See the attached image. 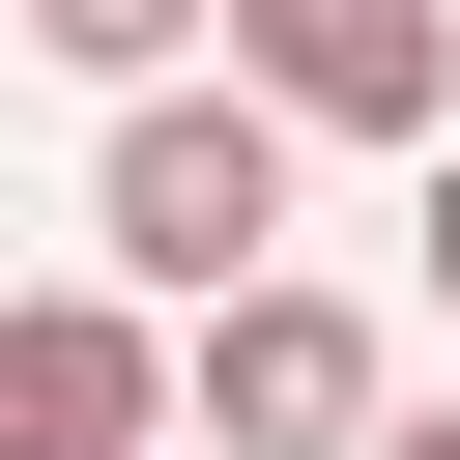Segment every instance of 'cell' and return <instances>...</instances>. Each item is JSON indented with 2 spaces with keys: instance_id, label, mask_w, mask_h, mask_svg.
<instances>
[{
  "instance_id": "obj_1",
  "label": "cell",
  "mask_w": 460,
  "mask_h": 460,
  "mask_svg": "<svg viewBox=\"0 0 460 460\" xmlns=\"http://www.w3.org/2000/svg\"><path fill=\"white\" fill-rule=\"evenodd\" d=\"M86 230H115V288H172V316L259 288V259H288V115H259V86H144L115 172H86Z\"/></svg>"
},
{
  "instance_id": "obj_2",
  "label": "cell",
  "mask_w": 460,
  "mask_h": 460,
  "mask_svg": "<svg viewBox=\"0 0 460 460\" xmlns=\"http://www.w3.org/2000/svg\"><path fill=\"white\" fill-rule=\"evenodd\" d=\"M230 86L288 144H431L460 115V0H230Z\"/></svg>"
},
{
  "instance_id": "obj_3",
  "label": "cell",
  "mask_w": 460,
  "mask_h": 460,
  "mask_svg": "<svg viewBox=\"0 0 460 460\" xmlns=\"http://www.w3.org/2000/svg\"><path fill=\"white\" fill-rule=\"evenodd\" d=\"M201 431H230V460H345V431H374V316L288 288V259L201 288Z\"/></svg>"
},
{
  "instance_id": "obj_4",
  "label": "cell",
  "mask_w": 460,
  "mask_h": 460,
  "mask_svg": "<svg viewBox=\"0 0 460 460\" xmlns=\"http://www.w3.org/2000/svg\"><path fill=\"white\" fill-rule=\"evenodd\" d=\"M144 431H172L144 288H0V460H144Z\"/></svg>"
},
{
  "instance_id": "obj_5",
  "label": "cell",
  "mask_w": 460,
  "mask_h": 460,
  "mask_svg": "<svg viewBox=\"0 0 460 460\" xmlns=\"http://www.w3.org/2000/svg\"><path fill=\"white\" fill-rule=\"evenodd\" d=\"M201 29H230V0H29V58H86V86H172Z\"/></svg>"
},
{
  "instance_id": "obj_6",
  "label": "cell",
  "mask_w": 460,
  "mask_h": 460,
  "mask_svg": "<svg viewBox=\"0 0 460 460\" xmlns=\"http://www.w3.org/2000/svg\"><path fill=\"white\" fill-rule=\"evenodd\" d=\"M431 316H460V115H431Z\"/></svg>"
},
{
  "instance_id": "obj_7",
  "label": "cell",
  "mask_w": 460,
  "mask_h": 460,
  "mask_svg": "<svg viewBox=\"0 0 460 460\" xmlns=\"http://www.w3.org/2000/svg\"><path fill=\"white\" fill-rule=\"evenodd\" d=\"M402 460H460V402H431V431H402Z\"/></svg>"
},
{
  "instance_id": "obj_8",
  "label": "cell",
  "mask_w": 460,
  "mask_h": 460,
  "mask_svg": "<svg viewBox=\"0 0 460 460\" xmlns=\"http://www.w3.org/2000/svg\"><path fill=\"white\" fill-rule=\"evenodd\" d=\"M144 460H172V431H144Z\"/></svg>"
}]
</instances>
